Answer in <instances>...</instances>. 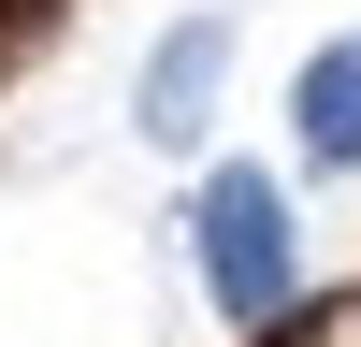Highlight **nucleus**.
I'll use <instances>...</instances> for the list:
<instances>
[{
  "label": "nucleus",
  "mask_w": 361,
  "mask_h": 347,
  "mask_svg": "<svg viewBox=\"0 0 361 347\" xmlns=\"http://www.w3.org/2000/svg\"><path fill=\"white\" fill-rule=\"evenodd\" d=\"M188 260H202V304L231 318V333H275L289 304H304V231H289V188L275 174H202L188 202Z\"/></svg>",
  "instance_id": "nucleus-1"
},
{
  "label": "nucleus",
  "mask_w": 361,
  "mask_h": 347,
  "mask_svg": "<svg viewBox=\"0 0 361 347\" xmlns=\"http://www.w3.org/2000/svg\"><path fill=\"white\" fill-rule=\"evenodd\" d=\"M217 73H231V15L159 29V58H145V87H130V130L145 145H202L217 130Z\"/></svg>",
  "instance_id": "nucleus-2"
},
{
  "label": "nucleus",
  "mask_w": 361,
  "mask_h": 347,
  "mask_svg": "<svg viewBox=\"0 0 361 347\" xmlns=\"http://www.w3.org/2000/svg\"><path fill=\"white\" fill-rule=\"evenodd\" d=\"M289 116H304V159H318V174H361V29H333V44L304 58Z\"/></svg>",
  "instance_id": "nucleus-3"
}]
</instances>
